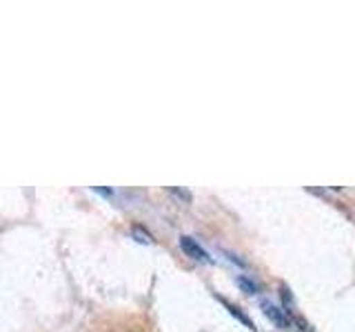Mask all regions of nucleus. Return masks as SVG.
<instances>
[{
  "instance_id": "39448f33",
  "label": "nucleus",
  "mask_w": 355,
  "mask_h": 332,
  "mask_svg": "<svg viewBox=\"0 0 355 332\" xmlns=\"http://www.w3.org/2000/svg\"><path fill=\"white\" fill-rule=\"evenodd\" d=\"M236 282H238V286L244 288V290H247L249 295H255V293H258V286H255L251 279H247V277H238Z\"/></svg>"
},
{
  "instance_id": "f257e3e1",
  "label": "nucleus",
  "mask_w": 355,
  "mask_h": 332,
  "mask_svg": "<svg viewBox=\"0 0 355 332\" xmlns=\"http://www.w3.org/2000/svg\"><path fill=\"white\" fill-rule=\"evenodd\" d=\"M180 248L189 255V257H193L196 261H205V264L214 261V259H211V255L202 246H200V243L193 237H189V235H182L180 237Z\"/></svg>"
},
{
  "instance_id": "423d86ee",
  "label": "nucleus",
  "mask_w": 355,
  "mask_h": 332,
  "mask_svg": "<svg viewBox=\"0 0 355 332\" xmlns=\"http://www.w3.org/2000/svg\"><path fill=\"white\" fill-rule=\"evenodd\" d=\"M293 317V321H295V326H300L297 330L300 332H313V330H311V326H309V321L304 319V317H300V315H291Z\"/></svg>"
},
{
  "instance_id": "f03ea898",
  "label": "nucleus",
  "mask_w": 355,
  "mask_h": 332,
  "mask_svg": "<svg viewBox=\"0 0 355 332\" xmlns=\"http://www.w3.org/2000/svg\"><path fill=\"white\" fill-rule=\"evenodd\" d=\"M260 306H262L264 317L269 319L273 326H277V328H286V326H288V319H286V315H284V310H282L280 306H277V304L269 302V299H262Z\"/></svg>"
},
{
  "instance_id": "20e7f679",
  "label": "nucleus",
  "mask_w": 355,
  "mask_h": 332,
  "mask_svg": "<svg viewBox=\"0 0 355 332\" xmlns=\"http://www.w3.org/2000/svg\"><path fill=\"white\" fill-rule=\"evenodd\" d=\"M131 232H133V237H136L140 243H153V237H151L149 232L144 230L142 226H133V228H131Z\"/></svg>"
},
{
  "instance_id": "7ed1b4c3",
  "label": "nucleus",
  "mask_w": 355,
  "mask_h": 332,
  "mask_svg": "<svg viewBox=\"0 0 355 332\" xmlns=\"http://www.w3.org/2000/svg\"><path fill=\"white\" fill-rule=\"evenodd\" d=\"M218 299H220V302H222V306H225V308L229 310V313H231L233 317H236L238 321H242V324H244V326H247V328L255 330V324H253V321H251V319H249L247 315H244V313H242V310H240L238 306H233V304L229 302V299H222V297H218Z\"/></svg>"
}]
</instances>
